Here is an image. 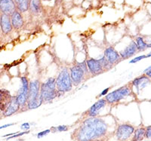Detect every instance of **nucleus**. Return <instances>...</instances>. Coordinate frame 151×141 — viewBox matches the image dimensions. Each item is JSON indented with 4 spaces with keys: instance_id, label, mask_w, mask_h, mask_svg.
<instances>
[{
    "instance_id": "28",
    "label": "nucleus",
    "mask_w": 151,
    "mask_h": 141,
    "mask_svg": "<svg viewBox=\"0 0 151 141\" xmlns=\"http://www.w3.org/2000/svg\"><path fill=\"white\" fill-rule=\"evenodd\" d=\"M146 137L151 138V125L146 127Z\"/></svg>"
},
{
    "instance_id": "27",
    "label": "nucleus",
    "mask_w": 151,
    "mask_h": 141,
    "mask_svg": "<svg viewBox=\"0 0 151 141\" xmlns=\"http://www.w3.org/2000/svg\"><path fill=\"white\" fill-rule=\"evenodd\" d=\"M29 131H24V132H21V133H19V134H14V135H12V137H9V138H7V140H9V139H12V138H15V137H21L23 136V135H24V134H28Z\"/></svg>"
},
{
    "instance_id": "1",
    "label": "nucleus",
    "mask_w": 151,
    "mask_h": 141,
    "mask_svg": "<svg viewBox=\"0 0 151 141\" xmlns=\"http://www.w3.org/2000/svg\"><path fill=\"white\" fill-rule=\"evenodd\" d=\"M107 131V125L101 119L90 117L82 123L74 132L76 140L94 141L102 137Z\"/></svg>"
},
{
    "instance_id": "8",
    "label": "nucleus",
    "mask_w": 151,
    "mask_h": 141,
    "mask_svg": "<svg viewBox=\"0 0 151 141\" xmlns=\"http://www.w3.org/2000/svg\"><path fill=\"white\" fill-rule=\"evenodd\" d=\"M85 71L79 64L74 65L70 68V77L72 80L73 84L77 86L82 82L84 78Z\"/></svg>"
},
{
    "instance_id": "38",
    "label": "nucleus",
    "mask_w": 151,
    "mask_h": 141,
    "mask_svg": "<svg viewBox=\"0 0 151 141\" xmlns=\"http://www.w3.org/2000/svg\"><path fill=\"white\" fill-rule=\"evenodd\" d=\"M0 14H1V12H0Z\"/></svg>"
},
{
    "instance_id": "30",
    "label": "nucleus",
    "mask_w": 151,
    "mask_h": 141,
    "mask_svg": "<svg viewBox=\"0 0 151 141\" xmlns=\"http://www.w3.org/2000/svg\"><path fill=\"white\" fill-rule=\"evenodd\" d=\"M109 90H110V88H106V89L103 90V91H102L101 94H100V96H105V95L107 94H108Z\"/></svg>"
},
{
    "instance_id": "3",
    "label": "nucleus",
    "mask_w": 151,
    "mask_h": 141,
    "mask_svg": "<svg viewBox=\"0 0 151 141\" xmlns=\"http://www.w3.org/2000/svg\"><path fill=\"white\" fill-rule=\"evenodd\" d=\"M58 91L56 88V79L51 77L46 82L42 83L40 85V97L42 102H48L53 100L58 96Z\"/></svg>"
},
{
    "instance_id": "6",
    "label": "nucleus",
    "mask_w": 151,
    "mask_h": 141,
    "mask_svg": "<svg viewBox=\"0 0 151 141\" xmlns=\"http://www.w3.org/2000/svg\"><path fill=\"white\" fill-rule=\"evenodd\" d=\"M134 126L129 124H122L119 125L116 131V137L119 141H126L130 138L134 131Z\"/></svg>"
},
{
    "instance_id": "21",
    "label": "nucleus",
    "mask_w": 151,
    "mask_h": 141,
    "mask_svg": "<svg viewBox=\"0 0 151 141\" xmlns=\"http://www.w3.org/2000/svg\"><path fill=\"white\" fill-rule=\"evenodd\" d=\"M17 100L18 102L19 105L21 107H24L27 106V94L24 93L23 90L20 89L18 94L17 95Z\"/></svg>"
},
{
    "instance_id": "29",
    "label": "nucleus",
    "mask_w": 151,
    "mask_h": 141,
    "mask_svg": "<svg viewBox=\"0 0 151 141\" xmlns=\"http://www.w3.org/2000/svg\"><path fill=\"white\" fill-rule=\"evenodd\" d=\"M21 129L23 130H29V123H24L21 125Z\"/></svg>"
},
{
    "instance_id": "2",
    "label": "nucleus",
    "mask_w": 151,
    "mask_h": 141,
    "mask_svg": "<svg viewBox=\"0 0 151 141\" xmlns=\"http://www.w3.org/2000/svg\"><path fill=\"white\" fill-rule=\"evenodd\" d=\"M40 85L41 84L40 81L38 80L29 82L27 103V107L29 110L38 108L43 103L40 97Z\"/></svg>"
},
{
    "instance_id": "5",
    "label": "nucleus",
    "mask_w": 151,
    "mask_h": 141,
    "mask_svg": "<svg viewBox=\"0 0 151 141\" xmlns=\"http://www.w3.org/2000/svg\"><path fill=\"white\" fill-rule=\"evenodd\" d=\"M132 93V88L128 85H125V86L121 87L115 91H112L111 93L107 94L105 97V100L106 103L109 104H113L123 100L126 97L130 96Z\"/></svg>"
},
{
    "instance_id": "23",
    "label": "nucleus",
    "mask_w": 151,
    "mask_h": 141,
    "mask_svg": "<svg viewBox=\"0 0 151 141\" xmlns=\"http://www.w3.org/2000/svg\"><path fill=\"white\" fill-rule=\"evenodd\" d=\"M21 83H22V88L21 89L23 90L24 93L27 94L28 96V92H29V82L28 81V79L26 76H22L21 78Z\"/></svg>"
},
{
    "instance_id": "20",
    "label": "nucleus",
    "mask_w": 151,
    "mask_h": 141,
    "mask_svg": "<svg viewBox=\"0 0 151 141\" xmlns=\"http://www.w3.org/2000/svg\"><path fill=\"white\" fill-rule=\"evenodd\" d=\"M146 137V127H141L134 130L132 141H141Z\"/></svg>"
},
{
    "instance_id": "37",
    "label": "nucleus",
    "mask_w": 151,
    "mask_h": 141,
    "mask_svg": "<svg viewBox=\"0 0 151 141\" xmlns=\"http://www.w3.org/2000/svg\"><path fill=\"white\" fill-rule=\"evenodd\" d=\"M1 112H2V111H1V110H0V115H1Z\"/></svg>"
},
{
    "instance_id": "33",
    "label": "nucleus",
    "mask_w": 151,
    "mask_h": 141,
    "mask_svg": "<svg viewBox=\"0 0 151 141\" xmlns=\"http://www.w3.org/2000/svg\"><path fill=\"white\" fill-rule=\"evenodd\" d=\"M150 70H151V65L149 67H147V69L144 71V73H146L147 72H148V71H150Z\"/></svg>"
},
{
    "instance_id": "25",
    "label": "nucleus",
    "mask_w": 151,
    "mask_h": 141,
    "mask_svg": "<svg viewBox=\"0 0 151 141\" xmlns=\"http://www.w3.org/2000/svg\"><path fill=\"white\" fill-rule=\"evenodd\" d=\"M53 128L56 130L57 131H60V132H61V131H67L68 130V127L66 125H59L58 127H53Z\"/></svg>"
},
{
    "instance_id": "7",
    "label": "nucleus",
    "mask_w": 151,
    "mask_h": 141,
    "mask_svg": "<svg viewBox=\"0 0 151 141\" xmlns=\"http://www.w3.org/2000/svg\"><path fill=\"white\" fill-rule=\"evenodd\" d=\"M150 84L151 79L146 74L135 78L132 82V86L135 88L137 94H139L141 91L147 88Z\"/></svg>"
},
{
    "instance_id": "9",
    "label": "nucleus",
    "mask_w": 151,
    "mask_h": 141,
    "mask_svg": "<svg viewBox=\"0 0 151 141\" xmlns=\"http://www.w3.org/2000/svg\"><path fill=\"white\" fill-rule=\"evenodd\" d=\"M86 65H87L88 69L89 70L93 76H97V75L101 74L104 71L101 64L99 60L94 58H89L86 60Z\"/></svg>"
},
{
    "instance_id": "16",
    "label": "nucleus",
    "mask_w": 151,
    "mask_h": 141,
    "mask_svg": "<svg viewBox=\"0 0 151 141\" xmlns=\"http://www.w3.org/2000/svg\"><path fill=\"white\" fill-rule=\"evenodd\" d=\"M137 52H138V51H137L135 41L132 40L130 44L123 51H121L119 52V54H120V57L122 59H128L129 57H132L133 55H134Z\"/></svg>"
},
{
    "instance_id": "31",
    "label": "nucleus",
    "mask_w": 151,
    "mask_h": 141,
    "mask_svg": "<svg viewBox=\"0 0 151 141\" xmlns=\"http://www.w3.org/2000/svg\"><path fill=\"white\" fill-rule=\"evenodd\" d=\"M14 125V124H13V123H12V124H7V125H2V126H1V127H0V130H1V129H2V128H5V127H9V126H12V125Z\"/></svg>"
},
{
    "instance_id": "18",
    "label": "nucleus",
    "mask_w": 151,
    "mask_h": 141,
    "mask_svg": "<svg viewBox=\"0 0 151 141\" xmlns=\"http://www.w3.org/2000/svg\"><path fill=\"white\" fill-rule=\"evenodd\" d=\"M42 9V0H29V11L31 12V14L37 15L41 13Z\"/></svg>"
},
{
    "instance_id": "4",
    "label": "nucleus",
    "mask_w": 151,
    "mask_h": 141,
    "mask_svg": "<svg viewBox=\"0 0 151 141\" xmlns=\"http://www.w3.org/2000/svg\"><path fill=\"white\" fill-rule=\"evenodd\" d=\"M73 82L67 68H64L56 79V88L58 93L64 94L72 89Z\"/></svg>"
},
{
    "instance_id": "13",
    "label": "nucleus",
    "mask_w": 151,
    "mask_h": 141,
    "mask_svg": "<svg viewBox=\"0 0 151 141\" xmlns=\"http://www.w3.org/2000/svg\"><path fill=\"white\" fill-rule=\"evenodd\" d=\"M11 21H12L13 29L15 30H19L24 26V20L22 15V13L16 10L10 16Z\"/></svg>"
},
{
    "instance_id": "11",
    "label": "nucleus",
    "mask_w": 151,
    "mask_h": 141,
    "mask_svg": "<svg viewBox=\"0 0 151 141\" xmlns=\"http://www.w3.org/2000/svg\"><path fill=\"white\" fill-rule=\"evenodd\" d=\"M104 57L111 66L118 63L121 59L119 53H118L115 50V48L112 46L106 48V50L104 51Z\"/></svg>"
},
{
    "instance_id": "14",
    "label": "nucleus",
    "mask_w": 151,
    "mask_h": 141,
    "mask_svg": "<svg viewBox=\"0 0 151 141\" xmlns=\"http://www.w3.org/2000/svg\"><path fill=\"white\" fill-rule=\"evenodd\" d=\"M20 108H21V107L17 102V96H12L11 103H9L7 108L2 112V115H3L4 117H9V116H11L15 112H17L20 110Z\"/></svg>"
},
{
    "instance_id": "17",
    "label": "nucleus",
    "mask_w": 151,
    "mask_h": 141,
    "mask_svg": "<svg viewBox=\"0 0 151 141\" xmlns=\"http://www.w3.org/2000/svg\"><path fill=\"white\" fill-rule=\"evenodd\" d=\"M106 101L105 99H101L96 103L93 104L91 108L88 110V115L90 117H96L99 114L100 111L106 105Z\"/></svg>"
},
{
    "instance_id": "26",
    "label": "nucleus",
    "mask_w": 151,
    "mask_h": 141,
    "mask_svg": "<svg viewBox=\"0 0 151 141\" xmlns=\"http://www.w3.org/2000/svg\"><path fill=\"white\" fill-rule=\"evenodd\" d=\"M50 131H51V130H49V129L45 130V131H41V132H40V133H39V134H37V137H38V138H42V137H45V135H47V134H49Z\"/></svg>"
},
{
    "instance_id": "36",
    "label": "nucleus",
    "mask_w": 151,
    "mask_h": 141,
    "mask_svg": "<svg viewBox=\"0 0 151 141\" xmlns=\"http://www.w3.org/2000/svg\"><path fill=\"white\" fill-rule=\"evenodd\" d=\"M42 1H46V2H49V1H52V0H42Z\"/></svg>"
},
{
    "instance_id": "34",
    "label": "nucleus",
    "mask_w": 151,
    "mask_h": 141,
    "mask_svg": "<svg viewBox=\"0 0 151 141\" xmlns=\"http://www.w3.org/2000/svg\"><path fill=\"white\" fill-rule=\"evenodd\" d=\"M147 58H148V57H151V51L149 52V53L147 54Z\"/></svg>"
},
{
    "instance_id": "10",
    "label": "nucleus",
    "mask_w": 151,
    "mask_h": 141,
    "mask_svg": "<svg viewBox=\"0 0 151 141\" xmlns=\"http://www.w3.org/2000/svg\"><path fill=\"white\" fill-rule=\"evenodd\" d=\"M17 10L14 0H0V12L1 14L11 16Z\"/></svg>"
},
{
    "instance_id": "32",
    "label": "nucleus",
    "mask_w": 151,
    "mask_h": 141,
    "mask_svg": "<svg viewBox=\"0 0 151 141\" xmlns=\"http://www.w3.org/2000/svg\"><path fill=\"white\" fill-rule=\"evenodd\" d=\"M144 74H146L147 76H148V77L150 78V79H151V70H150V71H148V72H147L146 73H144Z\"/></svg>"
},
{
    "instance_id": "22",
    "label": "nucleus",
    "mask_w": 151,
    "mask_h": 141,
    "mask_svg": "<svg viewBox=\"0 0 151 141\" xmlns=\"http://www.w3.org/2000/svg\"><path fill=\"white\" fill-rule=\"evenodd\" d=\"M135 43L137 45V51L138 52H144V51H145L147 48V43L145 40L144 39V38L141 37V36L136 38Z\"/></svg>"
},
{
    "instance_id": "35",
    "label": "nucleus",
    "mask_w": 151,
    "mask_h": 141,
    "mask_svg": "<svg viewBox=\"0 0 151 141\" xmlns=\"http://www.w3.org/2000/svg\"><path fill=\"white\" fill-rule=\"evenodd\" d=\"M147 48H151V42L150 43L147 44Z\"/></svg>"
},
{
    "instance_id": "24",
    "label": "nucleus",
    "mask_w": 151,
    "mask_h": 141,
    "mask_svg": "<svg viewBox=\"0 0 151 141\" xmlns=\"http://www.w3.org/2000/svg\"><path fill=\"white\" fill-rule=\"evenodd\" d=\"M145 58H147V54H143V55H140L138 57H136L135 58H133L132 60H130V64H135V63L138 62L140 60H142Z\"/></svg>"
},
{
    "instance_id": "19",
    "label": "nucleus",
    "mask_w": 151,
    "mask_h": 141,
    "mask_svg": "<svg viewBox=\"0 0 151 141\" xmlns=\"http://www.w3.org/2000/svg\"><path fill=\"white\" fill-rule=\"evenodd\" d=\"M14 2L17 10L21 13H24L29 11V0H14Z\"/></svg>"
},
{
    "instance_id": "15",
    "label": "nucleus",
    "mask_w": 151,
    "mask_h": 141,
    "mask_svg": "<svg viewBox=\"0 0 151 141\" xmlns=\"http://www.w3.org/2000/svg\"><path fill=\"white\" fill-rule=\"evenodd\" d=\"M12 96L10 91L6 89H0V110L3 112L11 103Z\"/></svg>"
},
{
    "instance_id": "12",
    "label": "nucleus",
    "mask_w": 151,
    "mask_h": 141,
    "mask_svg": "<svg viewBox=\"0 0 151 141\" xmlns=\"http://www.w3.org/2000/svg\"><path fill=\"white\" fill-rule=\"evenodd\" d=\"M0 28L2 33L7 35L9 34L13 29L10 16L6 14H0Z\"/></svg>"
}]
</instances>
